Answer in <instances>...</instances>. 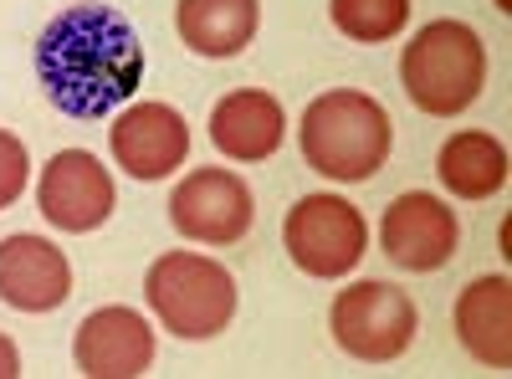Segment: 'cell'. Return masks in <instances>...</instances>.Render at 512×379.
<instances>
[{"mask_svg": "<svg viewBox=\"0 0 512 379\" xmlns=\"http://www.w3.org/2000/svg\"><path fill=\"white\" fill-rule=\"evenodd\" d=\"M436 175L456 200H492L507 185V149L482 129H461L441 144Z\"/></svg>", "mask_w": 512, "mask_h": 379, "instance_id": "obj_16", "label": "cell"}, {"mask_svg": "<svg viewBox=\"0 0 512 379\" xmlns=\"http://www.w3.org/2000/svg\"><path fill=\"white\" fill-rule=\"evenodd\" d=\"M36 205L57 231H98L113 216L118 190H113V175L88 149H62V154L47 159V170H41Z\"/></svg>", "mask_w": 512, "mask_h": 379, "instance_id": "obj_9", "label": "cell"}, {"mask_svg": "<svg viewBox=\"0 0 512 379\" xmlns=\"http://www.w3.org/2000/svg\"><path fill=\"white\" fill-rule=\"evenodd\" d=\"M333 26L349 41L379 47V41H395L410 21V0H333Z\"/></svg>", "mask_w": 512, "mask_h": 379, "instance_id": "obj_17", "label": "cell"}, {"mask_svg": "<svg viewBox=\"0 0 512 379\" xmlns=\"http://www.w3.org/2000/svg\"><path fill=\"white\" fill-rule=\"evenodd\" d=\"M456 339L472 349L477 364L507 369L512 364V282L477 277L456 298Z\"/></svg>", "mask_w": 512, "mask_h": 379, "instance_id": "obj_14", "label": "cell"}, {"mask_svg": "<svg viewBox=\"0 0 512 379\" xmlns=\"http://www.w3.org/2000/svg\"><path fill=\"white\" fill-rule=\"evenodd\" d=\"M16 374H21V354L6 333H0V379H16Z\"/></svg>", "mask_w": 512, "mask_h": 379, "instance_id": "obj_19", "label": "cell"}, {"mask_svg": "<svg viewBox=\"0 0 512 379\" xmlns=\"http://www.w3.org/2000/svg\"><path fill=\"white\" fill-rule=\"evenodd\" d=\"M487 82V47L466 21H431L410 36V47L400 57V88L405 98L431 113L451 118L461 108H472Z\"/></svg>", "mask_w": 512, "mask_h": 379, "instance_id": "obj_3", "label": "cell"}, {"mask_svg": "<svg viewBox=\"0 0 512 379\" xmlns=\"http://www.w3.org/2000/svg\"><path fill=\"white\" fill-rule=\"evenodd\" d=\"M328 328L344 354H354L364 364H390L415 344L420 313L410 303V292L395 282H354L333 298Z\"/></svg>", "mask_w": 512, "mask_h": 379, "instance_id": "obj_5", "label": "cell"}, {"mask_svg": "<svg viewBox=\"0 0 512 379\" xmlns=\"http://www.w3.org/2000/svg\"><path fill=\"white\" fill-rule=\"evenodd\" d=\"M456 241H461L456 210L441 195H425V190L390 200V210H384V221H379L384 257L405 272H441L456 257Z\"/></svg>", "mask_w": 512, "mask_h": 379, "instance_id": "obj_8", "label": "cell"}, {"mask_svg": "<svg viewBox=\"0 0 512 379\" xmlns=\"http://www.w3.org/2000/svg\"><path fill=\"white\" fill-rule=\"evenodd\" d=\"M149 313L175 333V339H216L236 318V277L200 257V251H164L144 277Z\"/></svg>", "mask_w": 512, "mask_h": 379, "instance_id": "obj_4", "label": "cell"}, {"mask_svg": "<svg viewBox=\"0 0 512 379\" xmlns=\"http://www.w3.org/2000/svg\"><path fill=\"white\" fill-rule=\"evenodd\" d=\"M497 6H502V11H507V6H512V0H497Z\"/></svg>", "mask_w": 512, "mask_h": 379, "instance_id": "obj_20", "label": "cell"}, {"mask_svg": "<svg viewBox=\"0 0 512 379\" xmlns=\"http://www.w3.org/2000/svg\"><path fill=\"white\" fill-rule=\"evenodd\" d=\"M108 149L128 180H164L190 154V123L169 103H128L108 129Z\"/></svg>", "mask_w": 512, "mask_h": 379, "instance_id": "obj_10", "label": "cell"}, {"mask_svg": "<svg viewBox=\"0 0 512 379\" xmlns=\"http://www.w3.org/2000/svg\"><path fill=\"white\" fill-rule=\"evenodd\" d=\"M72 359L88 379H139L154 364V328L134 308H98L77 323Z\"/></svg>", "mask_w": 512, "mask_h": 379, "instance_id": "obj_11", "label": "cell"}, {"mask_svg": "<svg viewBox=\"0 0 512 379\" xmlns=\"http://www.w3.org/2000/svg\"><path fill=\"white\" fill-rule=\"evenodd\" d=\"M287 139V118L282 103L262 88H236L216 103L210 113V144H216L226 159L256 164V159H272Z\"/></svg>", "mask_w": 512, "mask_h": 379, "instance_id": "obj_13", "label": "cell"}, {"mask_svg": "<svg viewBox=\"0 0 512 379\" xmlns=\"http://www.w3.org/2000/svg\"><path fill=\"white\" fill-rule=\"evenodd\" d=\"M169 221H175V231L185 241L236 246L256 221V200H251L246 180L231 170H195L169 195Z\"/></svg>", "mask_w": 512, "mask_h": 379, "instance_id": "obj_7", "label": "cell"}, {"mask_svg": "<svg viewBox=\"0 0 512 379\" xmlns=\"http://www.w3.org/2000/svg\"><path fill=\"white\" fill-rule=\"evenodd\" d=\"M297 144H303L308 170L359 185V180H374L384 170L395 129H390V113H384L379 98H369L359 88H333V93L308 103Z\"/></svg>", "mask_w": 512, "mask_h": 379, "instance_id": "obj_2", "label": "cell"}, {"mask_svg": "<svg viewBox=\"0 0 512 379\" xmlns=\"http://www.w3.org/2000/svg\"><path fill=\"white\" fill-rule=\"evenodd\" d=\"M36 72L41 93L67 118H103L139 93L144 47L113 6L82 0L47 21L36 41Z\"/></svg>", "mask_w": 512, "mask_h": 379, "instance_id": "obj_1", "label": "cell"}, {"mask_svg": "<svg viewBox=\"0 0 512 379\" xmlns=\"http://www.w3.org/2000/svg\"><path fill=\"white\" fill-rule=\"evenodd\" d=\"M67 292H72V267L62 257V246L31 231L0 241V303H11L21 313H52L67 303Z\"/></svg>", "mask_w": 512, "mask_h": 379, "instance_id": "obj_12", "label": "cell"}, {"mask_svg": "<svg viewBox=\"0 0 512 379\" xmlns=\"http://www.w3.org/2000/svg\"><path fill=\"white\" fill-rule=\"evenodd\" d=\"M26 180H31V154H26V144H21L11 129H0V210L21 200Z\"/></svg>", "mask_w": 512, "mask_h": 379, "instance_id": "obj_18", "label": "cell"}, {"mask_svg": "<svg viewBox=\"0 0 512 379\" xmlns=\"http://www.w3.org/2000/svg\"><path fill=\"white\" fill-rule=\"evenodd\" d=\"M282 246L287 257L303 267L308 277H349L364 251H369V226L359 216V205L344 195H303L287 221H282Z\"/></svg>", "mask_w": 512, "mask_h": 379, "instance_id": "obj_6", "label": "cell"}, {"mask_svg": "<svg viewBox=\"0 0 512 379\" xmlns=\"http://www.w3.org/2000/svg\"><path fill=\"white\" fill-rule=\"evenodd\" d=\"M262 0H180L175 26L195 57H236L256 36Z\"/></svg>", "mask_w": 512, "mask_h": 379, "instance_id": "obj_15", "label": "cell"}]
</instances>
